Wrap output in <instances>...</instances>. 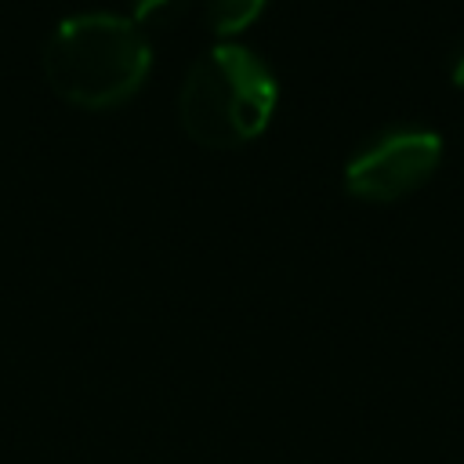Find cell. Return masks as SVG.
Wrapping results in <instances>:
<instances>
[{
    "mask_svg": "<svg viewBox=\"0 0 464 464\" xmlns=\"http://www.w3.org/2000/svg\"><path fill=\"white\" fill-rule=\"evenodd\" d=\"M442 156V138L431 127H395L370 138L344 163V185L366 199H395L420 185Z\"/></svg>",
    "mask_w": 464,
    "mask_h": 464,
    "instance_id": "cell-3",
    "label": "cell"
},
{
    "mask_svg": "<svg viewBox=\"0 0 464 464\" xmlns=\"http://www.w3.org/2000/svg\"><path fill=\"white\" fill-rule=\"evenodd\" d=\"M453 80H457V83L464 87V47H460V51L453 54Z\"/></svg>",
    "mask_w": 464,
    "mask_h": 464,
    "instance_id": "cell-6",
    "label": "cell"
},
{
    "mask_svg": "<svg viewBox=\"0 0 464 464\" xmlns=\"http://www.w3.org/2000/svg\"><path fill=\"white\" fill-rule=\"evenodd\" d=\"M276 76L246 44H214L185 72L178 112L199 145H239L254 138L276 109Z\"/></svg>",
    "mask_w": 464,
    "mask_h": 464,
    "instance_id": "cell-2",
    "label": "cell"
},
{
    "mask_svg": "<svg viewBox=\"0 0 464 464\" xmlns=\"http://www.w3.org/2000/svg\"><path fill=\"white\" fill-rule=\"evenodd\" d=\"M261 7H265V0H207L203 18H207V25H210L214 33H236V29H243Z\"/></svg>",
    "mask_w": 464,
    "mask_h": 464,
    "instance_id": "cell-4",
    "label": "cell"
},
{
    "mask_svg": "<svg viewBox=\"0 0 464 464\" xmlns=\"http://www.w3.org/2000/svg\"><path fill=\"white\" fill-rule=\"evenodd\" d=\"M152 62L141 25L116 11H76L62 18L44 44V72L51 87L87 109L130 98Z\"/></svg>",
    "mask_w": 464,
    "mask_h": 464,
    "instance_id": "cell-1",
    "label": "cell"
},
{
    "mask_svg": "<svg viewBox=\"0 0 464 464\" xmlns=\"http://www.w3.org/2000/svg\"><path fill=\"white\" fill-rule=\"evenodd\" d=\"M185 4L188 0H130V18L138 25H145V22H167V18L181 14Z\"/></svg>",
    "mask_w": 464,
    "mask_h": 464,
    "instance_id": "cell-5",
    "label": "cell"
}]
</instances>
